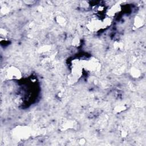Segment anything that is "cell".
<instances>
[{
    "instance_id": "obj_1",
    "label": "cell",
    "mask_w": 146,
    "mask_h": 146,
    "mask_svg": "<svg viewBox=\"0 0 146 146\" xmlns=\"http://www.w3.org/2000/svg\"><path fill=\"white\" fill-rule=\"evenodd\" d=\"M5 76L9 80H19L22 78V73L17 67L9 66L5 71Z\"/></svg>"
},
{
    "instance_id": "obj_2",
    "label": "cell",
    "mask_w": 146,
    "mask_h": 146,
    "mask_svg": "<svg viewBox=\"0 0 146 146\" xmlns=\"http://www.w3.org/2000/svg\"><path fill=\"white\" fill-rule=\"evenodd\" d=\"M83 65H85L87 69L91 72H96L100 67L99 62L95 58H91L88 59L86 62V63L83 64Z\"/></svg>"
},
{
    "instance_id": "obj_3",
    "label": "cell",
    "mask_w": 146,
    "mask_h": 146,
    "mask_svg": "<svg viewBox=\"0 0 146 146\" xmlns=\"http://www.w3.org/2000/svg\"><path fill=\"white\" fill-rule=\"evenodd\" d=\"M15 135L21 139H26L30 136V131L27 127H21L16 129Z\"/></svg>"
},
{
    "instance_id": "obj_4",
    "label": "cell",
    "mask_w": 146,
    "mask_h": 146,
    "mask_svg": "<svg viewBox=\"0 0 146 146\" xmlns=\"http://www.w3.org/2000/svg\"><path fill=\"white\" fill-rule=\"evenodd\" d=\"M121 10V7L119 5H115L112 6L107 11V15L108 18H111L117 15Z\"/></svg>"
},
{
    "instance_id": "obj_5",
    "label": "cell",
    "mask_w": 146,
    "mask_h": 146,
    "mask_svg": "<svg viewBox=\"0 0 146 146\" xmlns=\"http://www.w3.org/2000/svg\"><path fill=\"white\" fill-rule=\"evenodd\" d=\"M76 124L74 120H67L64 121L61 124V128L62 130H66L69 129L74 128L76 126Z\"/></svg>"
},
{
    "instance_id": "obj_6",
    "label": "cell",
    "mask_w": 146,
    "mask_h": 146,
    "mask_svg": "<svg viewBox=\"0 0 146 146\" xmlns=\"http://www.w3.org/2000/svg\"><path fill=\"white\" fill-rule=\"evenodd\" d=\"M143 24H144L143 19L140 17L137 16L135 18L134 21H133V25L136 28H139L141 27L143 25Z\"/></svg>"
},
{
    "instance_id": "obj_7",
    "label": "cell",
    "mask_w": 146,
    "mask_h": 146,
    "mask_svg": "<svg viewBox=\"0 0 146 146\" xmlns=\"http://www.w3.org/2000/svg\"><path fill=\"white\" fill-rule=\"evenodd\" d=\"M130 74L133 78H137L141 76V71L140 70L136 67H132L131 68Z\"/></svg>"
},
{
    "instance_id": "obj_8",
    "label": "cell",
    "mask_w": 146,
    "mask_h": 146,
    "mask_svg": "<svg viewBox=\"0 0 146 146\" xmlns=\"http://www.w3.org/2000/svg\"><path fill=\"white\" fill-rule=\"evenodd\" d=\"M56 22L59 25H60L61 26H65V25L66 24V19L61 15H58L56 17Z\"/></svg>"
},
{
    "instance_id": "obj_9",
    "label": "cell",
    "mask_w": 146,
    "mask_h": 146,
    "mask_svg": "<svg viewBox=\"0 0 146 146\" xmlns=\"http://www.w3.org/2000/svg\"><path fill=\"white\" fill-rule=\"evenodd\" d=\"M72 43L74 46H76L77 45H79V43H80V40L77 37H75L73 39H72Z\"/></svg>"
}]
</instances>
